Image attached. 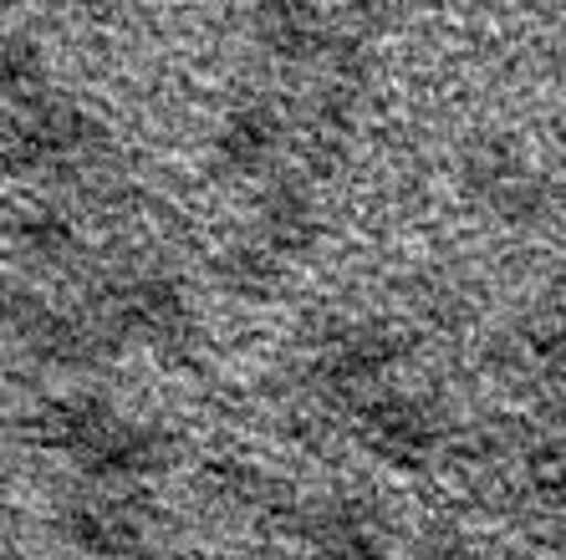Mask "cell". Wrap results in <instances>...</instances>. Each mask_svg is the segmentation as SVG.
I'll return each instance as SVG.
<instances>
[{"label":"cell","mask_w":566,"mask_h":560,"mask_svg":"<svg viewBox=\"0 0 566 560\" xmlns=\"http://www.w3.org/2000/svg\"><path fill=\"white\" fill-rule=\"evenodd\" d=\"M363 443L398 469H419L423 458L434 454L439 423L413 398H378V403L363 408Z\"/></svg>","instance_id":"obj_1"},{"label":"cell","mask_w":566,"mask_h":560,"mask_svg":"<svg viewBox=\"0 0 566 560\" xmlns=\"http://www.w3.org/2000/svg\"><path fill=\"white\" fill-rule=\"evenodd\" d=\"M220 271H224V281H230V286L251 296V290H271V286H276V271H281V265L271 261V250L245 245V250H235V255H230Z\"/></svg>","instance_id":"obj_3"},{"label":"cell","mask_w":566,"mask_h":560,"mask_svg":"<svg viewBox=\"0 0 566 560\" xmlns=\"http://www.w3.org/2000/svg\"><path fill=\"white\" fill-rule=\"evenodd\" d=\"M62 530L77 550H93V556H107V560L144 550V515H133V505H123V499L72 505L62 515Z\"/></svg>","instance_id":"obj_2"}]
</instances>
